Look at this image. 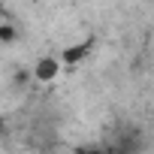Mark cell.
Returning <instances> with one entry per match:
<instances>
[{
    "label": "cell",
    "mask_w": 154,
    "mask_h": 154,
    "mask_svg": "<svg viewBox=\"0 0 154 154\" xmlns=\"http://www.w3.org/2000/svg\"><path fill=\"white\" fill-rule=\"evenodd\" d=\"M0 36H3V42H12V27L3 24V27H0Z\"/></svg>",
    "instance_id": "3957f363"
},
{
    "label": "cell",
    "mask_w": 154,
    "mask_h": 154,
    "mask_svg": "<svg viewBox=\"0 0 154 154\" xmlns=\"http://www.w3.org/2000/svg\"><path fill=\"white\" fill-rule=\"evenodd\" d=\"M88 51H91V42L75 45V48H66V51H63V63H79V60H82Z\"/></svg>",
    "instance_id": "7a4b0ae2"
},
{
    "label": "cell",
    "mask_w": 154,
    "mask_h": 154,
    "mask_svg": "<svg viewBox=\"0 0 154 154\" xmlns=\"http://www.w3.org/2000/svg\"><path fill=\"white\" fill-rule=\"evenodd\" d=\"M57 72H60V60H57V57H39V60H36V69H33L36 82L48 85V82L57 79Z\"/></svg>",
    "instance_id": "6da1fadb"
},
{
    "label": "cell",
    "mask_w": 154,
    "mask_h": 154,
    "mask_svg": "<svg viewBox=\"0 0 154 154\" xmlns=\"http://www.w3.org/2000/svg\"><path fill=\"white\" fill-rule=\"evenodd\" d=\"M82 154H106V151H82Z\"/></svg>",
    "instance_id": "277c9868"
}]
</instances>
